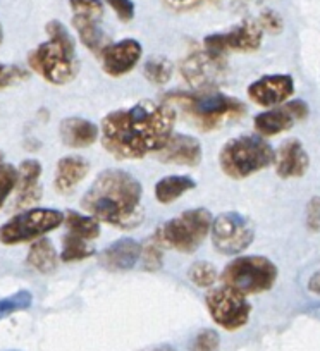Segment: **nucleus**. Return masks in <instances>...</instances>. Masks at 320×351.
I'll return each mask as SVG.
<instances>
[{
  "instance_id": "1",
  "label": "nucleus",
  "mask_w": 320,
  "mask_h": 351,
  "mask_svg": "<svg viewBox=\"0 0 320 351\" xmlns=\"http://www.w3.org/2000/svg\"><path fill=\"white\" fill-rule=\"evenodd\" d=\"M176 110L167 102L141 100L102 119V147L119 160L157 154L173 136Z\"/></svg>"
},
{
  "instance_id": "2",
  "label": "nucleus",
  "mask_w": 320,
  "mask_h": 351,
  "mask_svg": "<svg viewBox=\"0 0 320 351\" xmlns=\"http://www.w3.org/2000/svg\"><path fill=\"white\" fill-rule=\"evenodd\" d=\"M140 181L123 169H107L97 176L82 198V207L99 222L123 229L136 228L143 219Z\"/></svg>"
},
{
  "instance_id": "3",
  "label": "nucleus",
  "mask_w": 320,
  "mask_h": 351,
  "mask_svg": "<svg viewBox=\"0 0 320 351\" xmlns=\"http://www.w3.org/2000/svg\"><path fill=\"white\" fill-rule=\"evenodd\" d=\"M275 152L260 134H243L225 141L219 154V165L231 180H245L274 164Z\"/></svg>"
},
{
  "instance_id": "4",
  "label": "nucleus",
  "mask_w": 320,
  "mask_h": 351,
  "mask_svg": "<svg viewBox=\"0 0 320 351\" xmlns=\"http://www.w3.org/2000/svg\"><path fill=\"white\" fill-rule=\"evenodd\" d=\"M164 102L183 109L191 119L197 121L198 128L204 131L214 130L225 119H234V117L243 116L247 112V106L243 102L217 92H176L166 95Z\"/></svg>"
},
{
  "instance_id": "5",
  "label": "nucleus",
  "mask_w": 320,
  "mask_h": 351,
  "mask_svg": "<svg viewBox=\"0 0 320 351\" xmlns=\"http://www.w3.org/2000/svg\"><path fill=\"white\" fill-rule=\"evenodd\" d=\"M212 222L214 219L207 208H191L164 222L157 229L153 239L158 246L174 248L181 253H193L210 232Z\"/></svg>"
},
{
  "instance_id": "6",
  "label": "nucleus",
  "mask_w": 320,
  "mask_h": 351,
  "mask_svg": "<svg viewBox=\"0 0 320 351\" xmlns=\"http://www.w3.org/2000/svg\"><path fill=\"white\" fill-rule=\"evenodd\" d=\"M278 279V267L265 256L248 255L229 262L222 272L224 286L247 295H258L272 289Z\"/></svg>"
},
{
  "instance_id": "7",
  "label": "nucleus",
  "mask_w": 320,
  "mask_h": 351,
  "mask_svg": "<svg viewBox=\"0 0 320 351\" xmlns=\"http://www.w3.org/2000/svg\"><path fill=\"white\" fill-rule=\"evenodd\" d=\"M28 64L43 80L52 84L69 83L79 73L76 45H66L50 38L29 53Z\"/></svg>"
},
{
  "instance_id": "8",
  "label": "nucleus",
  "mask_w": 320,
  "mask_h": 351,
  "mask_svg": "<svg viewBox=\"0 0 320 351\" xmlns=\"http://www.w3.org/2000/svg\"><path fill=\"white\" fill-rule=\"evenodd\" d=\"M66 221V215L53 208H32L21 212L0 226V243L12 246L33 241L53 231Z\"/></svg>"
},
{
  "instance_id": "9",
  "label": "nucleus",
  "mask_w": 320,
  "mask_h": 351,
  "mask_svg": "<svg viewBox=\"0 0 320 351\" xmlns=\"http://www.w3.org/2000/svg\"><path fill=\"white\" fill-rule=\"evenodd\" d=\"M212 245L222 255H238L254 243L255 226L243 214L224 212L217 215L210 228Z\"/></svg>"
},
{
  "instance_id": "10",
  "label": "nucleus",
  "mask_w": 320,
  "mask_h": 351,
  "mask_svg": "<svg viewBox=\"0 0 320 351\" xmlns=\"http://www.w3.org/2000/svg\"><path fill=\"white\" fill-rule=\"evenodd\" d=\"M205 303L212 320L225 330L241 329L250 320L251 305L247 296L229 286L212 289L205 296Z\"/></svg>"
},
{
  "instance_id": "11",
  "label": "nucleus",
  "mask_w": 320,
  "mask_h": 351,
  "mask_svg": "<svg viewBox=\"0 0 320 351\" xmlns=\"http://www.w3.org/2000/svg\"><path fill=\"white\" fill-rule=\"evenodd\" d=\"M264 29L258 21H245L225 33H214L205 36L204 47L207 52L222 57L227 52L250 53L260 49Z\"/></svg>"
},
{
  "instance_id": "12",
  "label": "nucleus",
  "mask_w": 320,
  "mask_h": 351,
  "mask_svg": "<svg viewBox=\"0 0 320 351\" xmlns=\"http://www.w3.org/2000/svg\"><path fill=\"white\" fill-rule=\"evenodd\" d=\"M225 62L222 57L207 52H195L183 60L181 74L200 93L214 92V88L224 77Z\"/></svg>"
},
{
  "instance_id": "13",
  "label": "nucleus",
  "mask_w": 320,
  "mask_h": 351,
  "mask_svg": "<svg viewBox=\"0 0 320 351\" xmlns=\"http://www.w3.org/2000/svg\"><path fill=\"white\" fill-rule=\"evenodd\" d=\"M308 117V106L303 100L282 104L281 107L269 109L255 117V131L260 136H275L279 133L291 130L296 121H303Z\"/></svg>"
},
{
  "instance_id": "14",
  "label": "nucleus",
  "mask_w": 320,
  "mask_h": 351,
  "mask_svg": "<svg viewBox=\"0 0 320 351\" xmlns=\"http://www.w3.org/2000/svg\"><path fill=\"white\" fill-rule=\"evenodd\" d=\"M295 93V81L289 74H269L248 86V97L260 107L282 106Z\"/></svg>"
},
{
  "instance_id": "15",
  "label": "nucleus",
  "mask_w": 320,
  "mask_h": 351,
  "mask_svg": "<svg viewBox=\"0 0 320 351\" xmlns=\"http://www.w3.org/2000/svg\"><path fill=\"white\" fill-rule=\"evenodd\" d=\"M141 53H143V49L138 40L126 38L117 43H109L100 53L103 71L112 77L124 76L136 67L141 59Z\"/></svg>"
},
{
  "instance_id": "16",
  "label": "nucleus",
  "mask_w": 320,
  "mask_h": 351,
  "mask_svg": "<svg viewBox=\"0 0 320 351\" xmlns=\"http://www.w3.org/2000/svg\"><path fill=\"white\" fill-rule=\"evenodd\" d=\"M158 158L164 164H177L195 167L201 162L204 152H201V143L198 138L190 136V134L176 133L169 138L164 148L157 152Z\"/></svg>"
},
{
  "instance_id": "17",
  "label": "nucleus",
  "mask_w": 320,
  "mask_h": 351,
  "mask_svg": "<svg viewBox=\"0 0 320 351\" xmlns=\"http://www.w3.org/2000/svg\"><path fill=\"white\" fill-rule=\"evenodd\" d=\"M143 246L133 238H123L107 246L99 256L102 267L110 272H124L133 269L141 258Z\"/></svg>"
},
{
  "instance_id": "18",
  "label": "nucleus",
  "mask_w": 320,
  "mask_h": 351,
  "mask_svg": "<svg viewBox=\"0 0 320 351\" xmlns=\"http://www.w3.org/2000/svg\"><path fill=\"white\" fill-rule=\"evenodd\" d=\"M275 172L282 180L301 178L310 167V157L299 140H288L279 147L275 154Z\"/></svg>"
},
{
  "instance_id": "19",
  "label": "nucleus",
  "mask_w": 320,
  "mask_h": 351,
  "mask_svg": "<svg viewBox=\"0 0 320 351\" xmlns=\"http://www.w3.org/2000/svg\"><path fill=\"white\" fill-rule=\"evenodd\" d=\"M42 165L38 160H25L18 169V200L16 207H29L42 198V186H40Z\"/></svg>"
},
{
  "instance_id": "20",
  "label": "nucleus",
  "mask_w": 320,
  "mask_h": 351,
  "mask_svg": "<svg viewBox=\"0 0 320 351\" xmlns=\"http://www.w3.org/2000/svg\"><path fill=\"white\" fill-rule=\"evenodd\" d=\"M60 140L69 148H86L99 138L100 131L85 117H67L59 126Z\"/></svg>"
},
{
  "instance_id": "21",
  "label": "nucleus",
  "mask_w": 320,
  "mask_h": 351,
  "mask_svg": "<svg viewBox=\"0 0 320 351\" xmlns=\"http://www.w3.org/2000/svg\"><path fill=\"white\" fill-rule=\"evenodd\" d=\"M90 172V164L86 158L77 157V155H69L62 157L57 162L56 178H53V186L59 193H67L74 190L77 184L85 180Z\"/></svg>"
},
{
  "instance_id": "22",
  "label": "nucleus",
  "mask_w": 320,
  "mask_h": 351,
  "mask_svg": "<svg viewBox=\"0 0 320 351\" xmlns=\"http://www.w3.org/2000/svg\"><path fill=\"white\" fill-rule=\"evenodd\" d=\"M73 26L76 28L83 45L88 50H92V52L102 53V50L109 45L106 33H103L102 26H100V19L73 16Z\"/></svg>"
},
{
  "instance_id": "23",
  "label": "nucleus",
  "mask_w": 320,
  "mask_h": 351,
  "mask_svg": "<svg viewBox=\"0 0 320 351\" xmlns=\"http://www.w3.org/2000/svg\"><path fill=\"white\" fill-rule=\"evenodd\" d=\"M195 186H197V183L190 176H167L155 184V198L162 205H169L180 197H183L184 193L193 190Z\"/></svg>"
},
{
  "instance_id": "24",
  "label": "nucleus",
  "mask_w": 320,
  "mask_h": 351,
  "mask_svg": "<svg viewBox=\"0 0 320 351\" xmlns=\"http://www.w3.org/2000/svg\"><path fill=\"white\" fill-rule=\"evenodd\" d=\"M57 262H59V256H57L56 248L49 239H36L29 246L28 263L40 274H50V272L56 271Z\"/></svg>"
},
{
  "instance_id": "25",
  "label": "nucleus",
  "mask_w": 320,
  "mask_h": 351,
  "mask_svg": "<svg viewBox=\"0 0 320 351\" xmlns=\"http://www.w3.org/2000/svg\"><path fill=\"white\" fill-rule=\"evenodd\" d=\"M64 222H66L67 231L71 234H76L83 239L92 241V239L100 236V222L92 215H82L74 210H69L66 214V221Z\"/></svg>"
},
{
  "instance_id": "26",
  "label": "nucleus",
  "mask_w": 320,
  "mask_h": 351,
  "mask_svg": "<svg viewBox=\"0 0 320 351\" xmlns=\"http://www.w3.org/2000/svg\"><path fill=\"white\" fill-rule=\"evenodd\" d=\"M95 253L92 243L88 239H83L76 234H71L67 232L66 238L62 241V253H60V260L62 262H79V260H85L88 256H92Z\"/></svg>"
},
{
  "instance_id": "27",
  "label": "nucleus",
  "mask_w": 320,
  "mask_h": 351,
  "mask_svg": "<svg viewBox=\"0 0 320 351\" xmlns=\"http://www.w3.org/2000/svg\"><path fill=\"white\" fill-rule=\"evenodd\" d=\"M145 76L153 84H166L173 76V64L164 57H153L145 64Z\"/></svg>"
},
{
  "instance_id": "28",
  "label": "nucleus",
  "mask_w": 320,
  "mask_h": 351,
  "mask_svg": "<svg viewBox=\"0 0 320 351\" xmlns=\"http://www.w3.org/2000/svg\"><path fill=\"white\" fill-rule=\"evenodd\" d=\"M188 278L198 288H210L217 281V269L210 262H195L188 271Z\"/></svg>"
},
{
  "instance_id": "29",
  "label": "nucleus",
  "mask_w": 320,
  "mask_h": 351,
  "mask_svg": "<svg viewBox=\"0 0 320 351\" xmlns=\"http://www.w3.org/2000/svg\"><path fill=\"white\" fill-rule=\"evenodd\" d=\"M33 303V295L28 289H21V291L14 293V295L8 296V298L0 300V319L12 315L16 312H23L28 310Z\"/></svg>"
},
{
  "instance_id": "30",
  "label": "nucleus",
  "mask_w": 320,
  "mask_h": 351,
  "mask_svg": "<svg viewBox=\"0 0 320 351\" xmlns=\"http://www.w3.org/2000/svg\"><path fill=\"white\" fill-rule=\"evenodd\" d=\"M18 184V171L9 164H0V208L4 207L9 195Z\"/></svg>"
},
{
  "instance_id": "31",
  "label": "nucleus",
  "mask_w": 320,
  "mask_h": 351,
  "mask_svg": "<svg viewBox=\"0 0 320 351\" xmlns=\"http://www.w3.org/2000/svg\"><path fill=\"white\" fill-rule=\"evenodd\" d=\"M69 5L74 16L92 19H102L103 16L102 0H69Z\"/></svg>"
},
{
  "instance_id": "32",
  "label": "nucleus",
  "mask_w": 320,
  "mask_h": 351,
  "mask_svg": "<svg viewBox=\"0 0 320 351\" xmlns=\"http://www.w3.org/2000/svg\"><path fill=\"white\" fill-rule=\"evenodd\" d=\"M219 344H221L219 334L212 329H204L193 339L191 351H217Z\"/></svg>"
},
{
  "instance_id": "33",
  "label": "nucleus",
  "mask_w": 320,
  "mask_h": 351,
  "mask_svg": "<svg viewBox=\"0 0 320 351\" xmlns=\"http://www.w3.org/2000/svg\"><path fill=\"white\" fill-rule=\"evenodd\" d=\"M141 256H143V267L147 271L155 272L162 267V246H158L155 239L145 246Z\"/></svg>"
},
{
  "instance_id": "34",
  "label": "nucleus",
  "mask_w": 320,
  "mask_h": 351,
  "mask_svg": "<svg viewBox=\"0 0 320 351\" xmlns=\"http://www.w3.org/2000/svg\"><path fill=\"white\" fill-rule=\"evenodd\" d=\"M258 25H260V28L264 29V32L272 33V35H278V33H281L282 29H284V21H282V18L275 11H271V9L262 12L260 18H258Z\"/></svg>"
},
{
  "instance_id": "35",
  "label": "nucleus",
  "mask_w": 320,
  "mask_h": 351,
  "mask_svg": "<svg viewBox=\"0 0 320 351\" xmlns=\"http://www.w3.org/2000/svg\"><path fill=\"white\" fill-rule=\"evenodd\" d=\"M25 69L18 66H5V64L0 62V88H5V86H11L14 84L16 81H21L23 77H26Z\"/></svg>"
},
{
  "instance_id": "36",
  "label": "nucleus",
  "mask_w": 320,
  "mask_h": 351,
  "mask_svg": "<svg viewBox=\"0 0 320 351\" xmlns=\"http://www.w3.org/2000/svg\"><path fill=\"white\" fill-rule=\"evenodd\" d=\"M107 5L116 12L117 18L124 23H130L134 18V2L133 0H106Z\"/></svg>"
},
{
  "instance_id": "37",
  "label": "nucleus",
  "mask_w": 320,
  "mask_h": 351,
  "mask_svg": "<svg viewBox=\"0 0 320 351\" xmlns=\"http://www.w3.org/2000/svg\"><path fill=\"white\" fill-rule=\"evenodd\" d=\"M306 228L312 232L320 231V197L310 198L306 205Z\"/></svg>"
},
{
  "instance_id": "38",
  "label": "nucleus",
  "mask_w": 320,
  "mask_h": 351,
  "mask_svg": "<svg viewBox=\"0 0 320 351\" xmlns=\"http://www.w3.org/2000/svg\"><path fill=\"white\" fill-rule=\"evenodd\" d=\"M306 289L313 295H319L320 296V271H317L315 274L310 276L308 282H306Z\"/></svg>"
},
{
  "instance_id": "39",
  "label": "nucleus",
  "mask_w": 320,
  "mask_h": 351,
  "mask_svg": "<svg viewBox=\"0 0 320 351\" xmlns=\"http://www.w3.org/2000/svg\"><path fill=\"white\" fill-rule=\"evenodd\" d=\"M4 42V29H2V25H0V45Z\"/></svg>"
},
{
  "instance_id": "40",
  "label": "nucleus",
  "mask_w": 320,
  "mask_h": 351,
  "mask_svg": "<svg viewBox=\"0 0 320 351\" xmlns=\"http://www.w3.org/2000/svg\"><path fill=\"white\" fill-rule=\"evenodd\" d=\"M177 2H183V0H177Z\"/></svg>"
},
{
  "instance_id": "41",
  "label": "nucleus",
  "mask_w": 320,
  "mask_h": 351,
  "mask_svg": "<svg viewBox=\"0 0 320 351\" xmlns=\"http://www.w3.org/2000/svg\"><path fill=\"white\" fill-rule=\"evenodd\" d=\"M12 351H14V350H12Z\"/></svg>"
}]
</instances>
